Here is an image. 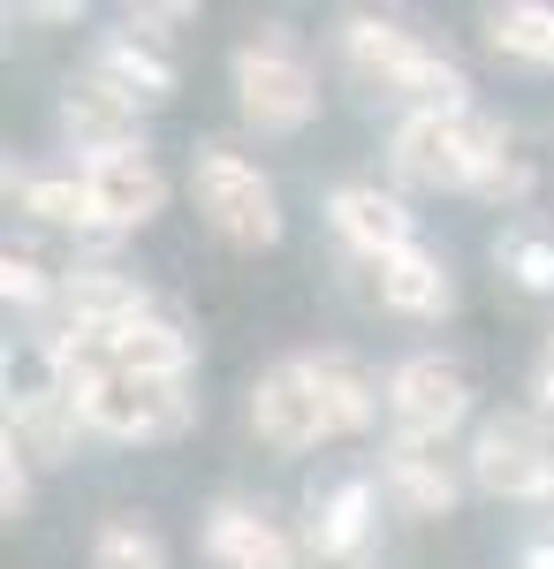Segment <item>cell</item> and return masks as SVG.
Masks as SVG:
<instances>
[{"label": "cell", "instance_id": "5", "mask_svg": "<svg viewBox=\"0 0 554 569\" xmlns=\"http://www.w3.org/2000/svg\"><path fill=\"white\" fill-rule=\"evenodd\" d=\"M61 395H69V388H61ZM77 410H85L91 433H107V440H175V433H190L198 395H190V380L107 372V380L77 388Z\"/></svg>", "mask_w": 554, "mask_h": 569}, {"label": "cell", "instance_id": "28", "mask_svg": "<svg viewBox=\"0 0 554 569\" xmlns=\"http://www.w3.org/2000/svg\"><path fill=\"white\" fill-rule=\"evenodd\" d=\"M23 16H39V23H77V0H39V8H23Z\"/></svg>", "mask_w": 554, "mask_h": 569}, {"label": "cell", "instance_id": "19", "mask_svg": "<svg viewBox=\"0 0 554 569\" xmlns=\"http://www.w3.org/2000/svg\"><path fill=\"white\" fill-rule=\"evenodd\" d=\"M91 77H107L129 107H160V99L175 91V61L160 53V39L107 31V39H99V53H91Z\"/></svg>", "mask_w": 554, "mask_h": 569}, {"label": "cell", "instance_id": "3", "mask_svg": "<svg viewBox=\"0 0 554 569\" xmlns=\"http://www.w3.org/2000/svg\"><path fill=\"white\" fill-rule=\"evenodd\" d=\"M236 114L258 137H289L319 114V77L289 31H258L236 46Z\"/></svg>", "mask_w": 554, "mask_h": 569}, {"label": "cell", "instance_id": "9", "mask_svg": "<svg viewBox=\"0 0 554 569\" xmlns=\"http://www.w3.org/2000/svg\"><path fill=\"white\" fill-rule=\"evenodd\" d=\"M85 190H91V213H99V236H129L168 206V176L145 144H122V152H99L85 160Z\"/></svg>", "mask_w": 554, "mask_h": 569}, {"label": "cell", "instance_id": "15", "mask_svg": "<svg viewBox=\"0 0 554 569\" xmlns=\"http://www.w3.org/2000/svg\"><path fill=\"white\" fill-rule=\"evenodd\" d=\"M365 289L380 297V311H403V319H441V311L456 305V281H448V266L433 259L426 243L373 259L365 266Z\"/></svg>", "mask_w": 554, "mask_h": 569}, {"label": "cell", "instance_id": "25", "mask_svg": "<svg viewBox=\"0 0 554 569\" xmlns=\"http://www.w3.org/2000/svg\"><path fill=\"white\" fill-rule=\"evenodd\" d=\"M23 509H31V456H23V448H8V440H0V517H8V525H16V517H23Z\"/></svg>", "mask_w": 554, "mask_h": 569}, {"label": "cell", "instance_id": "13", "mask_svg": "<svg viewBox=\"0 0 554 569\" xmlns=\"http://www.w3.org/2000/svg\"><path fill=\"white\" fill-rule=\"evenodd\" d=\"M206 562L214 569H297L304 539H289L274 517H258L244 501H220L206 517Z\"/></svg>", "mask_w": 554, "mask_h": 569}, {"label": "cell", "instance_id": "7", "mask_svg": "<svg viewBox=\"0 0 554 569\" xmlns=\"http://www.w3.org/2000/svg\"><path fill=\"white\" fill-rule=\"evenodd\" d=\"M471 486L494 501H540L554 486V440L540 433V418L502 410L471 433Z\"/></svg>", "mask_w": 554, "mask_h": 569}, {"label": "cell", "instance_id": "12", "mask_svg": "<svg viewBox=\"0 0 554 569\" xmlns=\"http://www.w3.org/2000/svg\"><path fill=\"white\" fill-rule=\"evenodd\" d=\"M145 311H152V297H145L137 273H122V266H69L61 297H53V327H129Z\"/></svg>", "mask_w": 554, "mask_h": 569}, {"label": "cell", "instance_id": "11", "mask_svg": "<svg viewBox=\"0 0 554 569\" xmlns=\"http://www.w3.org/2000/svg\"><path fill=\"white\" fill-rule=\"evenodd\" d=\"M327 220H335V236L365 266L387 259V251H410V243H418L410 206H403L395 190H380V182H335V190H327Z\"/></svg>", "mask_w": 554, "mask_h": 569}, {"label": "cell", "instance_id": "27", "mask_svg": "<svg viewBox=\"0 0 554 569\" xmlns=\"http://www.w3.org/2000/svg\"><path fill=\"white\" fill-rule=\"evenodd\" d=\"M532 395H540V418H554V335L532 357Z\"/></svg>", "mask_w": 554, "mask_h": 569}, {"label": "cell", "instance_id": "17", "mask_svg": "<svg viewBox=\"0 0 554 569\" xmlns=\"http://www.w3.org/2000/svg\"><path fill=\"white\" fill-rule=\"evenodd\" d=\"M297 365H304V380H311V395H319V410H327L335 440L373 433V418H380V388H373V372H365L357 357L311 350V357H297Z\"/></svg>", "mask_w": 554, "mask_h": 569}, {"label": "cell", "instance_id": "6", "mask_svg": "<svg viewBox=\"0 0 554 569\" xmlns=\"http://www.w3.org/2000/svg\"><path fill=\"white\" fill-rule=\"evenodd\" d=\"M387 418H395V433H403V440H433V448H448V433L471 418L464 365L441 357V350L403 357V365L387 372Z\"/></svg>", "mask_w": 554, "mask_h": 569}, {"label": "cell", "instance_id": "14", "mask_svg": "<svg viewBox=\"0 0 554 569\" xmlns=\"http://www.w3.org/2000/svg\"><path fill=\"white\" fill-rule=\"evenodd\" d=\"M85 433L77 395L61 388H8V448H23L31 463H69Z\"/></svg>", "mask_w": 554, "mask_h": 569}, {"label": "cell", "instance_id": "8", "mask_svg": "<svg viewBox=\"0 0 554 569\" xmlns=\"http://www.w3.org/2000/svg\"><path fill=\"white\" fill-rule=\"evenodd\" d=\"M251 433L266 440L274 456H311V448L335 440V426H327V410H319V395H311L297 357H281L274 372L251 380Z\"/></svg>", "mask_w": 554, "mask_h": 569}, {"label": "cell", "instance_id": "1", "mask_svg": "<svg viewBox=\"0 0 554 569\" xmlns=\"http://www.w3.org/2000/svg\"><path fill=\"white\" fill-rule=\"evenodd\" d=\"M387 168L410 190H478V198H524L532 160L510 144V122H494L478 99L441 114H403L387 137Z\"/></svg>", "mask_w": 554, "mask_h": 569}, {"label": "cell", "instance_id": "24", "mask_svg": "<svg viewBox=\"0 0 554 569\" xmlns=\"http://www.w3.org/2000/svg\"><path fill=\"white\" fill-rule=\"evenodd\" d=\"M0 297L23 311H53V297H61V273H46L31 251H8L0 259Z\"/></svg>", "mask_w": 554, "mask_h": 569}, {"label": "cell", "instance_id": "20", "mask_svg": "<svg viewBox=\"0 0 554 569\" xmlns=\"http://www.w3.org/2000/svg\"><path fill=\"white\" fill-rule=\"evenodd\" d=\"M486 46L510 53V61H532V69H554V8L547 0H510L486 16Z\"/></svg>", "mask_w": 554, "mask_h": 569}, {"label": "cell", "instance_id": "4", "mask_svg": "<svg viewBox=\"0 0 554 569\" xmlns=\"http://www.w3.org/2000/svg\"><path fill=\"white\" fill-rule=\"evenodd\" d=\"M190 198H198V213H206V228L220 243H236V251L281 243V198H274V182L258 176V160H244V152L206 144L190 160Z\"/></svg>", "mask_w": 554, "mask_h": 569}, {"label": "cell", "instance_id": "10", "mask_svg": "<svg viewBox=\"0 0 554 569\" xmlns=\"http://www.w3.org/2000/svg\"><path fill=\"white\" fill-rule=\"evenodd\" d=\"M373 517H380L373 479H342V486H327V493H311L304 555L319 569H365L373 562Z\"/></svg>", "mask_w": 554, "mask_h": 569}, {"label": "cell", "instance_id": "26", "mask_svg": "<svg viewBox=\"0 0 554 569\" xmlns=\"http://www.w3.org/2000/svg\"><path fill=\"white\" fill-rule=\"evenodd\" d=\"M175 23H190L182 0H168V8H129L122 16V31H137V39H160V31H175Z\"/></svg>", "mask_w": 554, "mask_h": 569}, {"label": "cell", "instance_id": "2", "mask_svg": "<svg viewBox=\"0 0 554 569\" xmlns=\"http://www.w3.org/2000/svg\"><path fill=\"white\" fill-rule=\"evenodd\" d=\"M342 61H349V77L373 91H395V99H410V114H441V107H471V84L464 69L426 46L418 31H403L395 16H342Z\"/></svg>", "mask_w": 554, "mask_h": 569}, {"label": "cell", "instance_id": "16", "mask_svg": "<svg viewBox=\"0 0 554 569\" xmlns=\"http://www.w3.org/2000/svg\"><path fill=\"white\" fill-rule=\"evenodd\" d=\"M380 486L410 509V517H448L456 509V493H464V479H456V463L433 448V440H387L380 456Z\"/></svg>", "mask_w": 554, "mask_h": 569}, {"label": "cell", "instance_id": "22", "mask_svg": "<svg viewBox=\"0 0 554 569\" xmlns=\"http://www.w3.org/2000/svg\"><path fill=\"white\" fill-rule=\"evenodd\" d=\"M494 266L510 273L524 297H554V236L547 228H532V220H516L494 236Z\"/></svg>", "mask_w": 554, "mask_h": 569}, {"label": "cell", "instance_id": "23", "mask_svg": "<svg viewBox=\"0 0 554 569\" xmlns=\"http://www.w3.org/2000/svg\"><path fill=\"white\" fill-rule=\"evenodd\" d=\"M91 569H168V539L145 517H107L91 531Z\"/></svg>", "mask_w": 554, "mask_h": 569}, {"label": "cell", "instance_id": "29", "mask_svg": "<svg viewBox=\"0 0 554 569\" xmlns=\"http://www.w3.org/2000/svg\"><path fill=\"white\" fill-rule=\"evenodd\" d=\"M524 569H554V539H540V547H524Z\"/></svg>", "mask_w": 554, "mask_h": 569}, {"label": "cell", "instance_id": "18", "mask_svg": "<svg viewBox=\"0 0 554 569\" xmlns=\"http://www.w3.org/2000/svg\"><path fill=\"white\" fill-rule=\"evenodd\" d=\"M61 130H69V144H77L85 160H99V152L137 144V107H129L107 77H77V84L61 91Z\"/></svg>", "mask_w": 554, "mask_h": 569}, {"label": "cell", "instance_id": "21", "mask_svg": "<svg viewBox=\"0 0 554 569\" xmlns=\"http://www.w3.org/2000/svg\"><path fill=\"white\" fill-rule=\"evenodd\" d=\"M16 198H23V213L46 220V228H99L91 190H85V168H69V176H23Z\"/></svg>", "mask_w": 554, "mask_h": 569}]
</instances>
